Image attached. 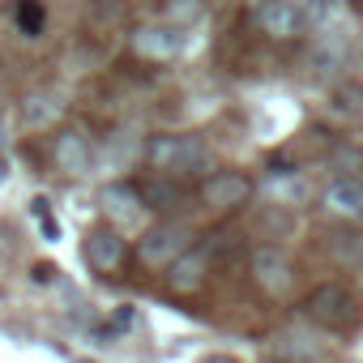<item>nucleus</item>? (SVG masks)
I'll use <instances>...</instances> for the list:
<instances>
[{
    "instance_id": "1",
    "label": "nucleus",
    "mask_w": 363,
    "mask_h": 363,
    "mask_svg": "<svg viewBox=\"0 0 363 363\" xmlns=\"http://www.w3.org/2000/svg\"><path fill=\"white\" fill-rule=\"evenodd\" d=\"M145 162L158 175L179 179V175H193V171L210 167V145L197 133H158L145 141Z\"/></svg>"
},
{
    "instance_id": "2",
    "label": "nucleus",
    "mask_w": 363,
    "mask_h": 363,
    "mask_svg": "<svg viewBox=\"0 0 363 363\" xmlns=\"http://www.w3.org/2000/svg\"><path fill=\"white\" fill-rule=\"evenodd\" d=\"M359 295L346 286V282H320V286H312L308 291V299H303V316L312 320V325H320V329H329V333H346V329H354L359 325Z\"/></svg>"
},
{
    "instance_id": "3",
    "label": "nucleus",
    "mask_w": 363,
    "mask_h": 363,
    "mask_svg": "<svg viewBox=\"0 0 363 363\" xmlns=\"http://www.w3.org/2000/svg\"><path fill=\"white\" fill-rule=\"evenodd\" d=\"M189 248H193V227L179 223V218H162V223H154L150 231H141V240H137V257H141L150 269L171 265L175 257H184Z\"/></svg>"
},
{
    "instance_id": "4",
    "label": "nucleus",
    "mask_w": 363,
    "mask_h": 363,
    "mask_svg": "<svg viewBox=\"0 0 363 363\" xmlns=\"http://www.w3.org/2000/svg\"><path fill=\"white\" fill-rule=\"evenodd\" d=\"M133 52L141 60H154V65H167L184 52V26H171V22H145L133 30Z\"/></svg>"
},
{
    "instance_id": "5",
    "label": "nucleus",
    "mask_w": 363,
    "mask_h": 363,
    "mask_svg": "<svg viewBox=\"0 0 363 363\" xmlns=\"http://www.w3.org/2000/svg\"><path fill=\"white\" fill-rule=\"evenodd\" d=\"M248 269H252V282L274 299H286L291 286H295V265H291V257L282 248H257Z\"/></svg>"
},
{
    "instance_id": "6",
    "label": "nucleus",
    "mask_w": 363,
    "mask_h": 363,
    "mask_svg": "<svg viewBox=\"0 0 363 363\" xmlns=\"http://www.w3.org/2000/svg\"><path fill=\"white\" fill-rule=\"evenodd\" d=\"M252 197V179L244 171H210L201 179V201L210 210H240Z\"/></svg>"
},
{
    "instance_id": "7",
    "label": "nucleus",
    "mask_w": 363,
    "mask_h": 363,
    "mask_svg": "<svg viewBox=\"0 0 363 363\" xmlns=\"http://www.w3.org/2000/svg\"><path fill=\"white\" fill-rule=\"evenodd\" d=\"M82 252H86V265H90V269H99V274H116V269L124 265V231L99 223V227L86 231Z\"/></svg>"
},
{
    "instance_id": "8",
    "label": "nucleus",
    "mask_w": 363,
    "mask_h": 363,
    "mask_svg": "<svg viewBox=\"0 0 363 363\" xmlns=\"http://www.w3.org/2000/svg\"><path fill=\"white\" fill-rule=\"evenodd\" d=\"M325 210L342 223H363V179L354 175H333L325 184Z\"/></svg>"
},
{
    "instance_id": "9",
    "label": "nucleus",
    "mask_w": 363,
    "mask_h": 363,
    "mask_svg": "<svg viewBox=\"0 0 363 363\" xmlns=\"http://www.w3.org/2000/svg\"><path fill=\"white\" fill-rule=\"evenodd\" d=\"M99 206H103V214H107L111 223H120V227H133V223L141 218V210H145L141 189H133V184H103V189H99Z\"/></svg>"
},
{
    "instance_id": "10",
    "label": "nucleus",
    "mask_w": 363,
    "mask_h": 363,
    "mask_svg": "<svg viewBox=\"0 0 363 363\" xmlns=\"http://www.w3.org/2000/svg\"><path fill=\"white\" fill-rule=\"evenodd\" d=\"M206 274H210V252L206 248H189L184 257H175L167 265V286L179 291V295H189V291H197L206 282Z\"/></svg>"
},
{
    "instance_id": "11",
    "label": "nucleus",
    "mask_w": 363,
    "mask_h": 363,
    "mask_svg": "<svg viewBox=\"0 0 363 363\" xmlns=\"http://www.w3.org/2000/svg\"><path fill=\"white\" fill-rule=\"evenodd\" d=\"M52 158L65 175H86L90 171V141L77 128H65L52 137Z\"/></svg>"
},
{
    "instance_id": "12",
    "label": "nucleus",
    "mask_w": 363,
    "mask_h": 363,
    "mask_svg": "<svg viewBox=\"0 0 363 363\" xmlns=\"http://www.w3.org/2000/svg\"><path fill=\"white\" fill-rule=\"evenodd\" d=\"M60 111H65L60 94H52V90H35V94H26V99H22L18 120H22V128L43 133V128H52V124L60 120Z\"/></svg>"
},
{
    "instance_id": "13",
    "label": "nucleus",
    "mask_w": 363,
    "mask_h": 363,
    "mask_svg": "<svg viewBox=\"0 0 363 363\" xmlns=\"http://www.w3.org/2000/svg\"><path fill=\"white\" fill-rule=\"evenodd\" d=\"M265 197H269L274 206H282V210H295V206L308 201V179H303L299 171H274V175L265 179Z\"/></svg>"
},
{
    "instance_id": "14",
    "label": "nucleus",
    "mask_w": 363,
    "mask_h": 363,
    "mask_svg": "<svg viewBox=\"0 0 363 363\" xmlns=\"http://www.w3.org/2000/svg\"><path fill=\"white\" fill-rule=\"evenodd\" d=\"M333 116H346V120H359L363 116V86H337L333 99H329Z\"/></svg>"
},
{
    "instance_id": "15",
    "label": "nucleus",
    "mask_w": 363,
    "mask_h": 363,
    "mask_svg": "<svg viewBox=\"0 0 363 363\" xmlns=\"http://www.w3.org/2000/svg\"><path fill=\"white\" fill-rule=\"evenodd\" d=\"M18 26H22L26 39H39V30H43V5L39 0H22L18 5Z\"/></svg>"
},
{
    "instance_id": "16",
    "label": "nucleus",
    "mask_w": 363,
    "mask_h": 363,
    "mask_svg": "<svg viewBox=\"0 0 363 363\" xmlns=\"http://www.w3.org/2000/svg\"><path fill=\"white\" fill-rule=\"evenodd\" d=\"M201 0H171V5H167V22L171 26H189V22H197L201 18Z\"/></svg>"
},
{
    "instance_id": "17",
    "label": "nucleus",
    "mask_w": 363,
    "mask_h": 363,
    "mask_svg": "<svg viewBox=\"0 0 363 363\" xmlns=\"http://www.w3.org/2000/svg\"><path fill=\"white\" fill-rule=\"evenodd\" d=\"M141 201H150L154 210H171V201H179V189H171L167 175H162V179H154V184L141 193Z\"/></svg>"
},
{
    "instance_id": "18",
    "label": "nucleus",
    "mask_w": 363,
    "mask_h": 363,
    "mask_svg": "<svg viewBox=\"0 0 363 363\" xmlns=\"http://www.w3.org/2000/svg\"><path fill=\"white\" fill-rule=\"evenodd\" d=\"M35 218L43 223V235H48V240H60V223L48 218V201H35Z\"/></svg>"
},
{
    "instance_id": "19",
    "label": "nucleus",
    "mask_w": 363,
    "mask_h": 363,
    "mask_svg": "<svg viewBox=\"0 0 363 363\" xmlns=\"http://www.w3.org/2000/svg\"><path fill=\"white\" fill-rule=\"evenodd\" d=\"M133 320H137V308H133V303H124V308L111 316V329H128Z\"/></svg>"
},
{
    "instance_id": "20",
    "label": "nucleus",
    "mask_w": 363,
    "mask_h": 363,
    "mask_svg": "<svg viewBox=\"0 0 363 363\" xmlns=\"http://www.w3.org/2000/svg\"><path fill=\"white\" fill-rule=\"evenodd\" d=\"M201 363H231V359H227V354H206Z\"/></svg>"
},
{
    "instance_id": "21",
    "label": "nucleus",
    "mask_w": 363,
    "mask_h": 363,
    "mask_svg": "<svg viewBox=\"0 0 363 363\" xmlns=\"http://www.w3.org/2000/svg\"><path fill=\"white\" fill-rule=\"evenodd\" d=\"M261 363H286V359H261Z\"/></svg>"
}]
</instances>
